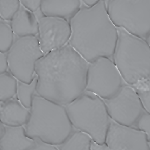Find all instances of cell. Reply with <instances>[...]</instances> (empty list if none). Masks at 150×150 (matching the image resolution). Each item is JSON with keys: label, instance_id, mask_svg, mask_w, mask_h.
Instances as JSON below:
<instances>
[{"label": "cell", "instance_id": "8fae6325", "mask_svg": "<svg viewBox=\"0 0 150 150\" xmlns=\"http://www.w3.org/2000/svg\"><path fill=\"white\" fill-rule=\"evenodd\" d=\"M38 18L37 37L44 54L58 50L68 44L71 33L69 21L59 17L42 15Z\"/></svg>", "mask_w": 150, "mask_h": 150}, {"label": "cell", "instance_id": "5bb4252c", "mask_svg": "<svg viewBox=\"0 0 150 150\" xmlns=\"http://www.w3.org/2000/svg\"><path fill=\"white\" fill-rule=\"evenodd\" d=\"M10 24L16 36H37L38 35L37 16L35 13L25 8L21 5L10 21Z\"/></svg>", "mask_w": 150, "mask_h": 150}, {"label": "cell", "instance_id": "44dd1931", "mask_svg": "<svg viewBox=\"0 0 150 150\" xmlns=\"http://www.w3.org/2000/svg\"><path fill=\"white\" fill-rule=\"evenodd\" d=\"M21 6L19 0H0V19L10 22Z\"/></svg>", "mask_w": 150, "mask_h": 150}, {"label": "cell", "instance_id": "8992f818", "mask_svg": "<svg viewBox=\"0 0 150 150\" xmlns=\"http://www.w3.org/2000/svg\"><path fill=\"white\" fill-rule=\"evenodd\" d=\"M114 25L145 40L150 33V0H106Z\"/></svg>", "mask_w": 150, "mask_h": 150}, {"label": "cell", "instance_id": "cb8c5ba5", "mask_svg": "<svg viewBox=\"0 0 150 150\" xmlns=\"http://www.w3.org/2000/svg\"><path fill=\"white\" fill-rule=\"evenodd\" d=\"M35 140V144L29 150H58L56 146L47 144L39 139Z\"/></svg>", "mask_w": 150, "mask_h": 150}, {"label": "cell", "instance_id": "52a82bcc", "mask_svg": "<svg viewBox=\"0 0 150 150\" xmlns=\"http://www.w3.org/2000/svg\"><path fill=\"white\" fill-rule=\"evenodd\" d=\"M7 53L8 71L18 80L26 83L33 80L36 76V64L45 55L36 36H15Z\"/></svg>", "mask_w": 150, "mask_h": 150}, {"label": "cell", "instance_id": "4dcf8cb0", "mask_svg": "<svg viewBox=\"0 0 150 150\" xmlns=\"http://www.w3.org/2000/svg\"></svg>", "mask_w": 150, "mask_h": 150}, {"label": "cell", "instance_id": "277c9868", "mask_svg": "<svg viewBox=\"0 0 150 150\" xmlns=\"http://www.w3.org/2000/svg\"><path fill=\"white\" fill-rule=\"evenodd\" d=\"M64 106L74 129L88 134L97 144L104 143L111 119L103 99L86 90Z\"/></svg>", "mask_w": 150, "mask_h": 150}, {"label": "cell", "instance_id": "83f0119b", "mask_svg": "<svg viewBox=\"0 0 150 150\" xmlns=\"http://www.w3.org/2000/svg\"><path fill=\"white\" fill-rule=\"evenodd\" d=\"M145 41H146V43H147V44H148V45H149L150 48V33H149V35H148L147 37H146Z\"/></svg>", "mask_w": 150, "mask_h": 150}, {"label": "cell", "instance_id": "ffe728a7", "mask_svg": "<svg viewBox=\"0 0 150 150\" xmlns=\"http://www.w3.org/2000/svg\"><path fill=\"white\" fill-rule=\"evenodd\" d=\"M131 86L138 95L145 111L150 114V76Z\"/></svg>", "mask_w": 150, "mask_h": 150}, {"label": "cell", "instance_id": "603a6c76", "mask_svg": "<svg viewBox=\"0 0 150 150\" xmlns=\"http://www.w3.org/2000/svg\"><path fill=\"white\" fill-rule=\"evenodd\" d=\"M21 5L30 11L35 13L39 10L42 0H19Z\"/></svg>", "mask_w": 150, "mask_h": 150}, {"label": "cell", "instance_id": "7a4b0ae2", "mask_svg": "<svg viewBox=\"0 0 150 150\" xmlns=\"http://www.w3.org/2000/svg\"><path fill=\"white\" fill-rule=\"evenodd\" d=\"M68 44L88 63L100 57L113 59L117 42V28L108 14L106 0L81 7L69 21Z\"/></svg>", "mask_w": 150, "mask_h": 150}, {"label": "cell", "instance_id": "f1b7e54d", "mask_svg": "<svg viewBox=\"0 0 150 150\" xmlns=\"http://www.w3.org/2000/svg\"><path fill=\"white\" fill-rule=\"evenodd\" d=\"M148 144H149V148H150V142H148Z\"/></svg>", "mask_w": 150, "mask_h": 150}, {"label": "cell", "instance_id": "3957f363", "mask_svg": "<svg viewBox=\"0 0 150 150\" xmlns=\"http://www.w3.org/2000/svg\"><path fill=\"white\" fill-rule=\"evenodd\" d=\"M23 127L29 137L55 146L64 142L74 130L64 105L37 93L33 98L29 118Z\"/></svg>", "mask_w": 150, "mask_h": 150}, {"label": "cell", "instance_id": "30bf717a", "mask_svg": "<svg viewBox=\"0 0 150 150\" xmlns=\"http://www.w3.org/2000/svg\"><path fill=\"white\" fill-rule=\"evenodd\" d=\"M92 150H150L146 135L134 127L121 125L110 120L105 142L92 141Z\"/></svg>", "mask_w": 150, "mask_h": 150}, {"label": "cell", "instance_id": "9c48e42d", "mask_svg": "<svg viewBox=\"0 0 150 150\" xmlns=\"http://www.w3.org/2000/svg\"><path fill=\"white\" fill-rule=\"evenodd\" d=\"M103 100L110 119L124 126L135 128L146 112L135 89L126 83L115 94Z\"/></svg>", "mask_w": 150, "mask_h": 150}, {"label": "cell", "instance_id": "4fadbf2b", "mask_svg": "<svg viewBox=\"0 0 150 150\" xmlns=\"http://www.w3.org/2000/svg\"><path fill=\"white\" fill-rule=\"evenodd\" d=\"M81 0H42L39 10L42 15L70 21L81 8Z\"/></svg>", "mask_w": 150, "mask_h": 150}, {"label": "cell", "instance_id": "5b68a950", "mask_svg": "<svg viewBox=\"0 0 150 150\" xmlns=\"http://www.w3.org/2000/svg\"><path fill=\"white\" fill-rule=\"evenodd\" d=\"M117 29L113 60L125 83L132 86L150 76V48L144 39Z\"/></svg>", "mask_w": 150, "mask_h": 150}, {"label": "cell", "instance_id": "e0dca14e", "mask_svg": "<svg viewBox=\"0 0 150 150\" xmlns=\"http://www.w3.org/2000/svg\"><path fill=\"white\" fill-rule=\"evenodd\" d=\"M38 78L36 74L30 83H26L17 80L16 97L19 101L27 108L30 109L33 98L37 94Z\"/></svg>", "mask_w": 150, "mask_h": 150}, {"label": "cell", "instance_id": "7402d4cb", "mask_svg": "<svg viewBox=\"0 0 150 150\" xmlns=\"http://www.w3.org/2000/svg\"><path fill=\"white\" fill-rule=\"evenodd\" d=\"M135 128L143 132L148 142H150V114L144 112L139 119Z\"/></svg>", "mask_w": 150, "mask_h": 150}, {"label": "cell", "instance_id": "ac0fdd59", "mask_svg": "<svg viewBox=\"0 0 150 150\" xmlns=\"http://www.w3.org/2000/svg\"><path fill=\"white\" fill-rule=\"evenodd\" d=\"M17 79L9 71L0 74V103L16 96Z\"/></svg>", "mask_w": 150, "mask_h": 150}, {"label": "cell", "instance_id": "2e32d148", "mask_svg": "<svg viewBox=\"0 0 150 150\" xmlns=\"http://www.w3.org/2000/svg\"><path fill=\"white\" fill-rule=\"evenodd\" d=\"M92 141L88 134L74 129L64 142L56 146L58 150H92Z\"/></svg>", "mask_w": 150, "mask_h": 150}, {"label": "cell", "instance_id": "d4e9b609", "mask_svg": "<svg viewBox=\"0 0 150 150\" xmlns=\"http://www.w3.org/2000/svg\"><path fill=\"white\" fill-rule=\"evenodd\" d=\"M8 71L7 53L0 51V74Z\"/></svg>", "mask_w": 150, "mask_h": 150}, {"label": "cell", "instance_id": "7c38bea8", "mask_svg": "<svg viewBox=\"0 0 150 150\" xmlns=\"http://www.w3.org/2000/svg\"><path fill=\"white\" fill-rule=\"evenodd\" d=\"M30 115V109L24 107L16 96L0 103V121L6 126H24Z\"/></svg>", "mask_w": 150, "mask_h": 150}, {"label": "cell", "instance_id": "4316f807", "mask_svg": "<svg viewBox=\"0 0 150 150\" xmlns=\"http://www.w3.org/2000/svg\"><path fill=\"white\" fill-rule=\"evenodd\" d=\"M5 126L0 121V139L2 137V136L5 132Z\"/></svg>", "mask_w": 150, "mask_h": 150}, {"label": "cell", "instance_id": "ba28073f", "mask_svg": "<svg viewBox=\"0 0 150 150\" xmlns=\"http://www.w3.org/2000/svg\"><path fill=\"white\" fill-rule=\"evenodd\" d=\"M125 83L113 59L102 57L89 63L86 91L105 100L115 94Z\"/></svg>", "mask_w": 150, "mask_h": 150}, {"label": "cell", "instance_id": "d6986e66", "mask_svg": "<svg viewBox=\"0 0 150 150\" xmlns=\"http://www.w3.org/2000/svg\"><path fill=\"white\" fill-rule=\"evenodd\" d=\"M15 35L10 22L0 20V51L7 52L14 41Z\"/></svg>", "mask_w": 150, "mask_h": 150}, {"label": "cell", "instance_id": "484cf974", "mask_svg": "<svg viewBox=\"0 0 150 150\" xmlns=\"http://www.w3.org/2000/svg\"><path fill=\"white\" fill-rule=\"evenodd\" d=\"M87 6H91L98 3L100 0H81Z\"/></svg>", "mask_w": 150, "mask_h": 150}, {"label": "cell", "instance_id": "6da1fadb", "mask_svg": "<svg viewBox=\"0 0 150 150\" xmlns=\"http://www.w3.org/2000/svg\"><path fill=\"white\" fill-rule=\"evenodd\" d=\"M89 63L69 44L45 54L37 62V93L65 105L85 91Z\"/></svg>", "mask_w": 150, "mask_h": 150}, {"label": "cell", "instance_id": "f546056e", "mask_svg": "<svg viewBox=\"0 0 150 150\" xmlns=\"http://www.w3.org/2000/svg\"><path fill=\"white\" fill-rule=\"evenodd\" d=\"M0 20H1V19H0Z\"/></svg>", "mask_w": 150, "mask_h": 150}, {"label": "cell", "instance_id": "9a60e30c", "mask_svg": "<svg viewBox=\"0 0 150 150\" xmlns=\"http://www.w3.org/2000/svg\"><path fill=\"white\" fill-rule=\"evenodd\" d=\"M5 126V132L0 139L1 150H29L35 139L27 136L23 126Z\"/></svg>", "mask_w": 150, "mask_h": 150}]
</instances>
